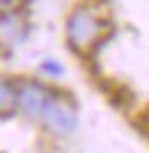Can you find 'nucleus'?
I'll list each match as a JSON object with an SVG mask.
<instances>
[{
	"label": "nucleus",
	"instance_id": "f257e3e1",
	"mask_svg": "<svg viewBox=\"0 0 149 153\" xmlns=\"http://www.w3.org/2000/svg\"><path fill=\"white\" fill-rule=\"evenodd\" d=\"M103 19L92 7L80 5L69 14L67 21V41L76 53H90L103 37Z\"/></svg>",
	"mask_w": 149,
	"mask_h": 153
},
{
	"label": "nucleus",
	"instance_id": "f03ea898",
	"mask_svg": "<svg viewBox=\"0 0 149 153\" xmlns=\"http://www.w3.org/2000/svg\"><path fill=\"white\" fill-rule=\"evenodd\" d=\"M41 119H44L46 128L55 135H67L76 128V105L71 103V98L64 94H53L48 96L44 110H41Z\"/></svg>",
	"mask_w": 149,
	"mask_h": 153
},
{
	"label": "nucleus",
	"instance_id": "7ed1b4c3",
	"mask_svg": "<svg viewBox=\"0 0 149 153\" xmlns=\"http://www.w3.org/2000/svg\"><path fill=\"white\" fill-rule=\"evenodd\" d=\"M48 96H51V89H46L44 85L25 82L19 89V101H16V105H19L30 119H37V117H41V110H44Z\"/></svg>",
	"mask_w": 149,
	"mask_h": 153
},
{
	"label": "nucleus",
	"instance_id": "20e7f679",
	"mask_svg": "<svg viewBox=\"0 0 149 153\" xmlns=\"http://www.w3.org/2000/svg\"><path fill=\"white\" fill-rule=\"evenodd\" d=\"M25 32H28L25 21L21 19L16 12L0 16V46L12 48V46L21 44V41L25 39Z\"/></svg>",
	"mask_w": 149,
	"mask_h": 153
},
{
	"label": "nucleus",
	"instance_id": "39448f33",
	"mask_svg": "<svg viewBox=\"0 0 149 153\" xmlns=\"http://www.w3.org/2000/svg\"><path fill=\"white\" fill-rule=\"evenodd\" d=\"M19 101V89L7 80H0V114H7L16 108Z\"/></svg>",
	"mask_w": 149,
	"mask_h": 153
},
{
	"label": "nucleus",
	"instance_id": "423d86ee",
	"mask_svg": "<svg viewBox=\"0 0 149 153\" xmlns=\"http://www.w3.org/2000/svg\"><path fill=\"white\" fill-rule=\"evenodd\" d=\"M19 5H21V0H0V16H2V14L16 12V9H19Z\"/></svg>",
	"mask_w": 149,
	"mask_h": 153
},
{
	"label": "nucleus",
	"instance_id": "0eeeda50",
	"mask_svg": "<svg viewBox=\"0 0 149 153\" xmlns=\"http://www.w3.org/2000/svg\"><path fill=\"white\" fill-rule=\"evenodd\" d=\"M41 69L48 71V76H60V73H62V66H60L58 62H53V59L44 62V64H41Z\"/></svg>",
	"mask_w": 149,
	"mask_h": 153
}]
</instances>
